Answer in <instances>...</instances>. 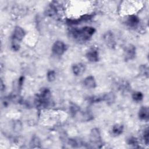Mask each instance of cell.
<instances>
[{
  "instance_id": "6",
  "label": "cell",
  "mask_w": 149,
  "mask_h": 149,
  "mask_svg": "<svg viewBox=\"0 0 149 149\" xmlns=\"http://www.w3.org/2000/svg\"><path fill=\"white\" fill-rule=\"evenodd\" d=\"M136 56V47L133 44H129L124 49V58L125 61L133 59Z\"/></svg>"
},
{
  "instance_id": "20",
  "label": "cell",
  "mask_w": 149,
  "mask_h": 149,
  "mask_svg": "<svg viewBox=\"0 0 149 149\" xmlns=\"http://www.w3.org/2000/svg\"><path fill=\"white\" fill-rule=\"evenodd\" d=\"M80 108H79V107L77 105H76V104H72L70 105V112H71V114L73 115V116H75L76 114L79 112Z\"/></svg>"
},
{
  "instance_id": "13",
  "label": "cell",
  "mask_w": 149,
  "mask_h": 149,
  "mask_svg": "<svg viewBox=\"0 0 149 149\" xmlns=\"http://www.w3.org/2000/svg\"><path fill=\"white\" fill-rule=\"evenodd\" d=\"M139 118L140 120H148L149 118V109L147 107H141L139 109L138 113Z\"/></svg>"
},
{
  "instance_id": "7",
  "label": "cell",
  "mask_w": 149,
  "mask_h": 149,
  "mask_svg": "<svg viewBox=\"0 0 149 149\" xmlns=\"http://www.w3.org/2000/svg\"><path fill=\"white\" fill-rule=\"evenodd\" d=\"M25 36V31L23 28L17 26L15 27L12 34V41L20 42Z\"/></svg>"
},
{
  "instance_id": "3",
  "label": "cell",
  "mask_w": 149,
  "mask_h": 149,
  "mask_svg": "<svg viewBox=\"0 0 149 149\" xmlns=\"http://www.w3.org/2000/svg\"><path fill=\"white\" fill-rule=\"evenodd\" d=\"M90 139L91 143L93 145H94L95 147H101L102 143L100 131L98 128L94 127L91 130L90 134Z\"/></svg>"
},
{
  "instance_id": "19",
  "label": "cell",
  "mask_w": 149,
  "mask_h": 149,
  "mask_svg": "<svg viewBox=\"0 0 149 149\" xmlns=\"http://www.w3.org/2000/svg\"><path fill=\"white\" fill-rule=\"evenodd\" d=\"M127 144L129 145L133 146V147H136L139 144V141H138L137 139L135 137H133V136L130 137L127 139Z\"/></svg>"
},
{
  "instance_id": "21",
  "label": "cell",
  "mask_w": 149,
  "mask_h": 149,
  "mask_svg": "<svg viewBox=\"0 0 149 149\" xmlns=\"http://www.w3.org/2000/svg\"><path fill=\"white\" fill-rule=\"evenodd\" d=\"M148 134H149L148 129V128H147L146 129H145V130L143 133V139H144V142L146 145H148V143H149Z\"/></svg>"
},
{
  "instance_id": "12",
  "label": "cell",
  "mask_w": 149,
  "mask_h": 149,
  "mask_svg": "<svg viewBox=\"0 0 149 149\" xmlns=\"http://www.w3.org/2000/svg\"><path fill=\"white\" fill-rule=\"evenodd\" d=\"M83 84L87 88H94L96 87V82L94 76H88L83 80Z\"/></svg>"
},
{
  "instance_id": "8",
  "label": "cell",
  "mask_w": 149,
  "mask_h": 149,
  "mask_svg": "<svg viewBox=\"0 0 149 149\" xmlns=\"http://www.w3.org/2000/svg\"><path fill=\"white\" fill-rule=\"evenodd\" d=\"M93 15H90V14H87V15H83L81 16H80V17L77 18V19H68L66 20V22L68 24L70 25H73V24H79L81 22H86L87 20H89L90 19H91V18L93 17Z\"/></svg>"
},
{
  "instance_id": "11",
  "label": "cell",
  "mask_w": 149,
  "mask_h": 149,
  "mask_svg": "<svg viewBox=\"0 0 149 149\" xmlns=\"http://www.w3.org/2000/svg\"><path fill=\"white\" fill-rule=\"evenodd\" d=\"M72 72L74 75L80 76V75H81L84 73V72L86 69V67L83 63H77L74 64L72 66Z\"/></svg>"
},
{
  "instance_id": "5",
  "label": "cell",
  "mask_w": 149,
  "mask_h": 149,
  "mask_svg": "<svg viewBox=\"0 0 149 149\" xmlns=\"http://www.w3.org/2000/svg\"><path fill=\"white\" fill-rule=\"evenodd\" d=\"M103 40L107 46H108L109 48H115L116 43L115 40L114 35L112 31H108L106 32L103 36Z\"/></svg>"
},
{
  "instance_id": "23",
  "label": "cell",
  "mask_w": 149,
  "mask_h": 149,
  "mask_svg": "<svg viewBox=\"0 0 149 149\" xmlns=\"http://www.w3.org/2000/svg\"><path fill=\"white\" fill-rule=\"evenodd\" d=\"M21 123L20 122H16L14 124V129L16 131H19L21 128Z\"/></svg>"
},
{
  "instance_id": "22",
  "label": "cell",
  "mask_w": 149,
  "mask_h": 149,
  "mask_svg": "<svg viewBox=\"0 0 149 149\" xmlns=\"http://www.w3.org/2000/svg\"><path fill=\"white\" fill-rule=\"evenodd\" d=\"M12 48L14 51H17L20 49V42L12 41Z\"/></svg>"
},
{
  "instance_id": "10",
  "label": "cell",
  "mask_w": 149,
  "mask_h": 149,
  "mask_svg": "<svg viewBox=\"0 0 149 149\" xmlns=\"http://www.w3.org/2000/svg\"><path fill=\"white\" fill-rule=\"evenodd\" d=\"M126 24L129 27L135 28L140 23V19L137 16L135 15H131L127 17L126 20Z\"/></svg>"
},
{
  "instance_id": "2",
  "label": "cell",
  "mask_w": 149,
  "mask_h": 149,
  "mask_svg": "<svg viewBox=\"0 0 149 149\" xmlns=\"http://www.w3.org/2000/svg\"><path fill=\"white\" fill-rule=\"evenodd\" d=\"M51 97V91L48 88L42 89L40 93L37 95V98L36 100L37 106L45 107L47 106L49 102L50 98Z\"/></svg>"
},
{
  "instance_id": "14",
  "label": "cell",
  "mask_w": 149,
  "mask_h": 149,
  "mask_svg": "<svg viewBox=\"0 0 149 149\" xmlns=\"http://www.w3.org/2000/svg\"><path fill=\"white\" fill-rule=\"evenodd\" d=\"M103 101H105L108 105L112 104L115 100V95L113 92H109L102 96Z\"/></svg>"
},
{
  "instance_id": "16",
  "label": "cell",
  "mask_w": 149,
  "mask_h": 149,
  "mask_svg": "<svg viewBox=\"0 0 149 149\" xmlns=\"http://www.w3.org/2000/svg\"><path fill=\"white\" fill-rule=\"evenodd\" d=\"M132 99L136 102H139L143 98V94L140 91H135L132 94Z\"/></svg>"
},
{
  "instance_id": "18",
  "label": "cell",
  "mask_w": 149,
  "mask_h": 149,
  "mask_svg": "<svg viewBox=\"0 0 149 149\" xmlns=\"http://www.w3.org/2000/svg\"><path fill=\"white\" fill-rule=\"evenodd\" d=\"M55 77H56V73L54 70H51L47 72V80L48 81H49V82L53 81L55 80Z\"/></svg>"
},
{
  "instance_id": "15",
  "label": "cell",
  "mask_w": 149,
  "mask_h": 149,
  "mask_svg": "<svg viewBox=\"0 0 149 149\" xmlns=\"http://www.w3.org/2000/svg\"><path fill=\"white\" fill-rule=\"evenodd\" d=\"M123 125L122 124H115L112 126V133L113 135L117 136L120 135L123 132Z\"/></svg>"
},
{
  "instance_id": "25",
  "label": "cell",
  "mask_w": 149,
  "mask_h": 149,
  "mask_svg": "<svg viewBox=\"0 0 149 149\" xmlns=\"http://www.w3.org/2000/svg\"><path fill=\"white\" fill-rule=\"evenodd\" d=\"M5 89V86H3V83L2 82V81L1 80V91H3V90Z\"/></svg>"
},
{
  "instance_id": "1",
  "label": "cell",
  "mask_w": 149,
  "mask_h": 149,
  "mask_svg": "<svg viewBox=\"0 0 149 149\" xmlns=\"http://www.w3.org/2000/svg\"><path fill=\"white\" fill-rule=\"evenodd\" d=\"M95 32V29L90 26H85L80 29H73L70 31L72 36L78 41L88 40Z\"/></svg>"
},
{
  "instance_id": "24",
  "label": "cell",
  "mask_w": 149,
  "mask_h": 149,
  "mask_svg": "<svg viewBox=\"0 0 149 149\" xmlns=\"http://www.w3.org/2000/svg\"><path fill=\"white\" fill-rule=\"evenodd\" d=\"M23 81H24V77L23 76H21L19 79V81H18V87L19 88H21L23 84Z\"/></svg>"
},
{
  "instance_id": "9",
  "label": "cell",
  "mask_w": 149,
  "mask_h": 149,
  "mask_svg": "<svg viewBox=\"0 0 149 149\" xmlns=\"http://www.w3.org/2000/svg\"><path fill=\"white\" fill-rule=\"evenodd\" d=\"M86 56L87 59L91 62H96L99 60V54L97 49L91 48L89 49L86 54Z\"/></svg>"
},
{
  "instance_id": "17",
  "label": "cell",
  "mask_w": 149,
  "mask_h": 149,
  "mask_svg": "<svg viewBox=\"0 0 149 149\" xmlns=\"http://www.w3.org/2000/svg\"><path fill=\"white\" fill-rule=\"evenodd\" d=\"M140 73L142 76L148 77V68L146 65H141L139 67Z\"/></svg>"
},
{
  "instance_id": "4",
  "label": "cell",
  "mask_w": 149,
  "mask_h": 149,
  "mask_svg": "<svg viewBox=\"0 0 149 149\" xmlns=\"http://www.w3.org/2000/svg\"><path fill=\"white\" fill-rule=\"evenodd\" d=\"M66 45L63 41L57 40L52 45V51L55 55L61 56L66 51Z\"/></svg>"
}]
</instances>
